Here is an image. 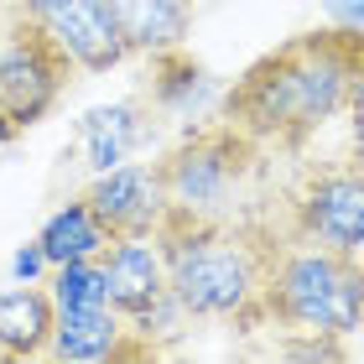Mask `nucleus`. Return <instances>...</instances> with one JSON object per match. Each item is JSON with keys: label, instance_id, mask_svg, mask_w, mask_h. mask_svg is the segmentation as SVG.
Returning a JSON list of instances; mask_svg holds the SVG:
<instances>
[{"label": "nucleus", "instance_id": "nucleus-17", "mask_svg": "<svg viewBox=\"0 0 364 364\" xmlns=\"http://www.w3.org/2000/svg\"><path fill=\"white\" fill-rule=\"evenodd\" d=\"M130 328H136V333L151 343L156 354H167V349H177L182 338H188V328H193V312L177 302L172 291H161L151 307L146 312H136V318H130Z\"/></svg>", "mask_w": 364, "mask_h": 364}, {"label": "nucleus", "instance_id": "nucleus-5", "mask_svg": "<svg viewBox=\"0 0 364 364\" xmlns=\"http://www.w3.org/2000/svg\"><path fill=\"white\" fill-rule=\"evenodd\" d=\"M281 235L364 255V167L359 161L307 167L296 177V188L287 193V224H281Z\"/></svg>", "mask_w": 364, "mask_h": 364}, {"label": "nucleus", "instance_id": "nucleus-23", "mask_svg": "<svg viewBox=\"0 0 364 364\" xmlns=\"http://www.w3.org/2000/svg\"><path fill=\"white\" fill-rule=\"evenodd\" d=\"M0 364H11V354H6V349H0Z\"/></svg>", "mask_w": 364, "mask_h": 364}, {"label": "nucleus", "instance_id": "nucleus-11", "mask_svg": "<svg viewBox=\"0 0 364 364\" xmlns=\"http://www.w3.org/2000/svg\"><path fill=\"white\" fill-rule=\"evenodd\" d=\"M99 266L109 281V307L120 318H136L167 291V266H161V245L156 235H130V240H109L99 250Z\"/></svg>", "mask_w": 364, "mask_h": 364}, {"label": "nucleus", "instance_id": "nucleus-12", "mask_svg": "<svg viewBox=\"0 0 364 364\" xmlns=\"http://www.w3.org/2000/svg\"><path fill=\"white\" fill-rule=\"evenodd\" d=\"M146 105H151L161 120H193V114H203V105L213 99V78L208 68L188 53V42L182 47H161L151 53V78H146Z\"/></svg>", "mask_w": 364, "mask_h": 364}, {"label": "nucleus", "instance_id": "nucleus-22", "mask_svg": "<svg viewBox=\"0 0 364 364\" xmlns=\"http://www.w3.org/2000/svg\"><path fill=\"white\" fill-rule=\"evenodd\" d=\"M16 136H21V130H16V120H11L6 109H0V151H6V146H11Z\"/></svg>", "mask_w": 364, "mask_h": 364}, {"label": "nucleus", "instance_id": "nucleus-14", "mask_svg": "<svg viewBox=\"0 0 364 364\" xmlns=\"http://www.w3.org/2000/svg\"><path fill=\"white\" fill-rule=\"evenodd\" d=\"M130 58H151L161 47H182L193 37V0H109Z\"/></svg>", "mask_w": 364, "mask_h": 364}, {"label": "nucleus", "instance_id": "nucleus-19", "mask_svg": "<svg viewBox=\"0 0 364 364\" xmlns=\"http://www.w3.org/2000/svg\"><path fill=\"white\" fill-rule=\"evenodd\" d=\"M42 271H53V266H47V250H42L37 240L21 245V250H16V260H11V281H37Z\"/></svg>", "mask_w": 364, "mask_h": 364}, {"label": "nucleus", "instance_id": "nucleus-3", "mask_svg": "<svg viewBox=\"0 0 364 364\" xmlns=\"http://www.w3.org/2000/svg\"><path fill=\"white\" fill-rule=\"evenodd\" d=\"M260 312L281 333H333V338L359 333L364 255L281 235V250L266 271V287H260Z\"/></svg>", "mask_w": 364, "mask_h": 364}, {"label": "nucleus", "instance_id": "nucleus-10", "mask_svg": "<svg viewBox=\"0 0 364 364\" xmlns=\"http://www.w3.org/2000/svg\"><path fill=\"white\" fill-rule=\"evenodd\" d=\"M161 130V114L146 105V94H130L120 105H99L78 120V141H84V156L94 172L114 167V161H130L141 156L146 146L156 141Z\"/></svg>", "mask_w": 364, "mask_h": 364}, {"label": "nucleus", "instance_id": "nucleus-18", "mask_svg": "<svg viewBox=\"0 0 364 364\" xmlns=\"http://www.w3.org/2000/svg\"><path fill=\"white\" fill-rule=\"evenodd\" d=\"M281 354L287 359H349L343 338H333V333H287Z\"/></svg>", "mask_w": 364, "mask_h": 364}, {"label": "nucleus", "instance_id": "nucleus-20", "mask_svg": "<svg viewBox=\"0 0 364 364\" xmlns=\"http://www.w3.org/2000/svg\"><path fill=\"white\" fill-rule=\"evenodd\" d=\"M318 6L328 11V21H338V26H359V31H364V0H318Z\"/></svg>", "mask_w": 364, "mask_h": 364}, {"label": "nucleus", "instance_id": "nucleus-13", "mask_svg": "<svg viewBox=\"0 0 364 364\" xmlns=\"http://www.w3.org/2000/svg\"><path fill=\"white\" fill-rule=\"evenodd\" d=\"M53 296L37 281H11L0 291V349L11 359H42L47 338H53Z\"/></svg>", "mask_w": 364, "mask_h": 364}, {"label": "nucleus", "instance_id": "nucleus-2", "mask_svg": "<svg viewBox=\"0 0 364 364\" xmlns=\"http://www.w3.org/2000/svg\"><path fill=\"white\" fill-rule=\"evenodd\" d=\"M167 291L193 312V323H235L255 333L266 323L260 287L281 250V229L266 219H235V213H188L167 208L156 224Z\"/></svg>", "mask_w": 364, "mask_h": 364}, {"label": "nucleus", "instance_id": "nucleus-7", "mask_svg": "<svg viewBox=\"0 0 364 364\" xmlns=\"http://www.w3.org/2000/svg\"><path fill=\"white\" fill-rule=\"evenodd\" d=\"M11 11L42 26L73 63V73H109L130 58L109 0H11Z\"/></svg>", "mask_w": 364, "mask_h": 364}, {"label": "nucleus", "instance_id": "nucleus-9", "mask_svg": "<svg viewBox=\"0 0 364 364\" xmlns=\"http://www.w3.org/2000/svg\"><path fill=\"white\" fill-rule=\"evenodd\" d=\"M47 359L68 364H130V359H156L130 318H120L109 302L105 307H58L53 338H47Z\"/></svg>", "mask_w": 364, "mask_h": 364}, {"label": "nucleus", "instance_id": "nucleus-4", "mask_svg": "<svg viewBox=\"0 0 364 364\" xmlns=\"http://www.w3.org/2000/svg\"><path fill=\"white\" fill-rule=\"evenodd\" d=\"M266 146L250 141L235 120L208 114V120L188 125L182 136L156 156L161 188H167L172 208L188 213H235V198L245 193V182L260 172Z\"/></svg>", "mask_w": 364, "mask_h": 364}, {"label": "nucleus", "instance_id": "nucleus-6", "mask_svg": "<svg viewBox=\"0 0 364 364\" xmlns=\"http://www.w3.org/2000/svg\"><path fill=\"white\" fill-rule=\"evenodd\" d=\"M68 78H73V63L63 58V47L42 26H31L26 16L11 11L6 31H0V109L16 120V130H31L37 120H47L68 89Z\"/></svg>", "mask_w": 364, "mask_h": 364}, {"label": "nucleus", "instance_id": "nucleus-8", "mask_svg": "<svg viewBox=\"0 0 364 364\" xmlns=\"http://www.w3.org/2000/svg\"><path fill=\"white\" fill-rule=\"evenodd\" d=\"M94 208V219L109 229V240H130V235H156V224L167 219L172 198L161 188L156 161H114V167L94 172L89 188L78 193Z\"/></svg>", "mask_w": 364, "mask_h": 364}, {"label": "nucleus", "instance_id": "nucleus-15", "mask_svg": "<svg viewBox=\"0 0 364 364\" xmlns=\"http://www.w3.org/2000/svg\"><path fill=\"white\" fill-rule=\"evenodd\" d=\"M37 245L47 250V266H63V260L99 255L109 245V229L94 219V208L84 198H73V203H63L58 213H47V224L37 229Z\"/></svg>", "mask_w": 364, "mask_h": 364}, {"label": "nucleus", "instance_id": "nucleus-16", "mask_svg": "<svg viewBox=\"0 0 364 364\" xmlns=\"http://www.w3.org/2000/svg\"><path fill=\"white\" fill-rule=\"evenodd\" d=\"M47 296H53V307H105L109 302V281H105L99 255L53 266L47 271Z\"/></svg>", "mask_w": 364, "mask_h": 364}, {"label": "nucleus", "instance_id": "nucleus-1", "mask_svg": "<svg viewBox=\"0 0 364 364\" xmlns=\"http://www.w3.org/2000/svg\"><path fill=\"white\" fill-rule=\"evenodd\" d=\"M364 58V31L359 26H312L302 37L260 53L250 68L224 89L219 114L235 120L250 141L266 151L296 156L328 120L349 109V84Z\"/></svg>", "mask_w": 364, "mask_h": 364}, {"label": "nucleus", "instance_id": "nucleus-21", "mask_svg": "<svg viewBox=\"0 0 364 364\" xmlns=\"http://www.w3.org/2000/svg\"><path fill=\"white\" fill-rule=\"evenodd\" d=\"M349 161H359V167H364V105L349 109Z\"/></svg>", "mask_w": 364, "mask_h": 364}]
</instances>
